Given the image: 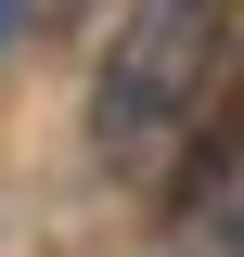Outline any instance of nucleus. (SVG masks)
Returning a JSON list of instances; mask_svg holds the SVG:
<instances>
[{
    "mask_svg": "<svg viewBox=\"0 0 244 257\" xmlns=\"http://www.w3.org/2000/svg\"><path fill=\"white\" fill-rule=\"evenodd\" d=\"M231 167H244V26L218 39L206 90H193V116H180V155H167V206H206Z\"/></svg>",
    "mask_w": 244,
    "mask_h": 257,
    "instance_id": "2",
    "label": "nucleus"
},
{
    "mask_svg": "<svg viewBox=\"0 0 244 257\" xmlns=\"http://www.w3.org/2000/svg\"><path fill=\"white\" fill-rule=\"evenodd\" d=\"M218 39H231V0H142V13H129V39L103 52V90H90V155L103 167L167 180L180 116H193V90H206Z\"/></svg>",
    "mask_w": 244,
    "mask_h": 257,
    "instance_id": "1",
    "label": "nucleus"
},
{
    "mask_svg": "<svg viewBox=\"0 0 244 257\" xmlns=\"http://www.w3.org/2000/svg\"><path fill=\"white\" fill-rule=\"evenodd\" d=\"M13 26H26V0H0V52H13Z\"/></svg>",
    "mask_w": 244,
    "mask_h": 257,
    "instance_id": "3",
    "label": "nucleus"
}]
</instances>
